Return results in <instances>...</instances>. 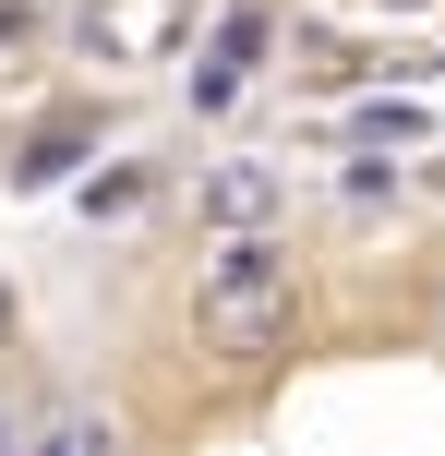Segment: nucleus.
Listing matches in <instances>:
<instances>
[{
	"instance_id": "7",
	"label": "nucleus",
	"mask_w": 445,
	"mask_h": 456,
	"mask_svg": "<svg viewBox=\"0 0 445 456\" xmlns=\"http://www.w3.org/2000/svg\"><path fill=\"white\" fill-rule=\"evenodd\" d=\"M433 324H445V276H433Z\"/></svg>"
},
{
	"instance_id": "3",
	"label": "nucleus",
	"mask_w": 445,
	"mask_h": 456,
	"mask_svg": "<svg viewBox=\"0 0 445 456\" xmlns=\"http://www.w3.org/2000/svg\"><path fill=\"white\" fill-rule=\"evenodd\" d=\"M85 144H96V109H72V120H48V133H37V144H24V157H12V181H24V192H48V181H61L72 157H85Z\"/></svg>"
},
{
	"instance_id": "8",
	"label": "nucleus",
	"mask_w": 445,
	"mask_h": 456,
	"mask_svg": "<svg viewBox=\"0 0 445 456\" xmlns=\"http://www.w3.org/2000/svg\"><path fill=\"white\" fill-rule=\"evenodd\" d=\"M0 456H12V420H0Z\"/></svg>"
},
{
	"instance_id": "6",
	"label": "nucleus",
	"mask_w": 445,
	"mask_h": 456,
	"mask_svg": "<svg viewBox=\"0 0 445 456\" xmlns=\"http://www.w3.org/2000/svg\"><path fill=\"white\" fill-rule=\"evenodd\" d=\"M37 37V12H24V0H0V48H24Z\"/></svg>"
},
{
	"instance_id": "1",
	"label": "nucleus",
	"mask_w": 445,
	"mask_h": 456,
	"mask_svg": "<svg viewBox=\"0 0 445 456\" xmlns=\"http://www.w3.org/2000/svg\"><path fill=\"white\" fill-rule=\"evenodd\" d=\"M289 313H301L289 252H277V240H217L205 289H193V324H205L217 361H265V348H289Z\"/></svg>"
},
{
	"instance_id": "5",
	"label": "nucleus",
	"mask_w": 445,
	"mask_h": 456,
	"mask_svg": "<svg viewBox=\"0 0 445 456\" xmlns=\"http://www.w3.org/2000/svg\"><path fill=\"white\" fill-rule=\"evenodd\" d=\"M144 192H157V181H144V168H120V181H96V192H85V205H96V216H133Z\"/></svg>"
},
{
	"instance_id": "2",
	"label": "nucleus",
	"mask_w": 445,
	"mask_h": 456,
	"mask_svg": "<svg viewBox=\"0 0 445 456\" xmlns=\"http://www.w3.org/2000/svg\"><path fill=\"white\" fill-rule=\"evenodd\" d=\"M277 205H289V181H277L265 157H217V168H205V216L229 228V240H265Z\"/></svg>"
},
{
	"instance_id": "9",
	"label": "nucleus",
	"mask_w": 445,
	"mask_h": 456,
	"mask_svg": "<svg viewBox=\"0 0 445 456\" xmlns=\"http://www.w3.org/2000/svg\"><path fill=\"white\" fill-rule=\"evenodd\" d=\"M398 12H422V0H398Z\"/></svg>"
},
{
	"instance_id": "4",
	"label": "nucleus",
	"mask_w": 445,
	"mask_h": 456,
	"mask_svg": "<svg viewBox=\"0 0 445 456\" xmlns=\"http://www.w3.org/2000/svg\"><path fill=\"white\" fill-rule=\"evenodd\" d=\"M37 456H109V420H85V409H72V420H61V433H48Z\"/></svg>"
}]
</instances>
